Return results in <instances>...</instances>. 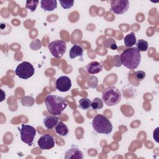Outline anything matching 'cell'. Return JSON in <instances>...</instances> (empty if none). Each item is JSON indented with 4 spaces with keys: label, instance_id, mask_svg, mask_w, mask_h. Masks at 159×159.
<instances>
[{
    "label": "cell",
    "instance_id": "1",
    "mask_svg": "<svg viewBox=\"0 0 159 159\" xmlns=\"http://www.w3.org/2000/svg\"><path fill=\"white\" fill-rule=\"evenodd\" d=\"M47 111L53 116H59L66 107L68 103L66 99L57 95H48L44 100Z\"/></svg>",
    "mask_w": 159,
    "mask_h": 159
},
{
    "label": "cell",
    "instance_id": "2",
    "mask_svg": "<svg viewBox=\"0 0 159 159\" xmlns=\"http://www.w3.org/2000/svg\"><path fill=\"white\" fill-rule=\"evenodd\" d=\"M122 64L130 70L137 68L141 61L140 52L136 47H131L124 50L120 56Z\"/></svg>",
    "mask_w": 159,
    "mask_h": 159
},
{
    "label": "cell",
    "instance_id": "3",
    "mask_svg": "<svg viewBox=\"0 0 159 159\" xmlns=\"http://www.w3.org/2000/svg\"><path fill=\"white\" fill-rule=\"evenodd\" d=\"M92 125L94 130L101 134H109L112 130V124L111 122L104 116L97 114L93 119Z\"/></svg>",
    "mask_w": 159,
    "mask_h": 159
},
{
    "label": "cell",
    "instance_id": "4",
    "mask_svg": "<svg viewBox=\"0 0 159 159\" xmlns=\"http://www.w3.org/2000/svg\"><path fill=\"white\" fill-rule=\"evenodd\" d=\"M121 93L115 86L106 88L102 93V101L109 106L117 104L121 100Z\"/></svg>",
    "mask_w": 159,
    "mask_h": 159
},
{
    "label": "cell",
    "instance_id": "5",
    "mask_svg": "<svg viewBox=\"0 0 159 159\" xmlns=\"http://www.w3.org/2000/svg\"><path fill=\"white\" fill-rule=\"evenodd\" d=\"M35 72L34 66L28 61L19 64L15 70L16 75L21 79L27 80L33 76Z\"/></svg>",
    "mask_w": 159,
    "mask_h": 159
},
{
    "label": "cell",
    "instance_id": "6",
    "mask_svg": "<svg viewBox=\"0 0 159 159\" xmlns=\"http://www.w3.org/2000/svg\"><path fill=\"white\" fill-rule=\"evenodd\" d=\"M20 134V139L25 143L31 145L36 135V129L30 125L22 124L19 129Z\"/></svg>",
    "mask_w": 159,
    "mask_h": 159
},
{
    "label": "cell",
    "instance_id": "7",
    "mask_svg": "<svg viewBox=\"0 0 159 159\" xmlns=\"http://www.w3.org/2000/svg\"><path fill=\"white\" fill-rule=\"evenodd\" d=\"M48 47L51 54L57 58H61L66 50V43L61 40H56L51 42Z\"/></svg>",
    "mask_w": 159,
    "mask_h": 159
},
{
    "label": "cell",
    "instance_id": "8",
    "mask_svg": "<svg viewBox=\"0 0 159 159\" xmlns=\"http://www.w3.org/2000/svg\"><path fill=\"white\" fill-rule=\"evenodd\" d=\"M129 7L128 0H114L111 3V11L116 14L125 13Z\"/></svg>",
    "mask_w": 159,
    "mask_h": 159
},
{
    "label": "cell",
    "instance_id": "9",
    "mask_svg": "<svg viewBox=\"0 0 159 159\" xmlns=\"http://www.w3.org/2000/svg\"><path fill=\"white\" fill-rule=\"evenodd\" d=\"M37 144L42 150H50L55 146V140L50 135L44 134L38 140Z\"/></svg>",
    "mask_w": 159,
    "mask_h": 159
},
{
    "label": "cell",
    "instance_id": "10",
    "mask_svg": "<svg viewBox=\"0 0 159 159\" xmlns=\"http://www.w3.org/2000/svg\"><path fill=\"white\" fill-rule=\"evenodd\" d=\"M71 87V81L68 76H61L56 81V88L60 92L68 91Z\"/></svg>",
    "mask_w": 159,
    "mask_h": 159
},
{
    "label": "cell",
    "instance_id": "11",
    "mask_svg": "<svg viewBox=\"0 0 159 159\" xmlns=\"http://www.w3.org/2000/svg\"><path fill=\"white\" fill-rule=\"evenodd\" d=\"M65 159H83L84 158L83 152L75 145H72L71 148L68 149L65 155Z\"/></svg>",
    "mask_w": 159,
    "mask_h": 159
},
{
    "label": "cell",
    "instance_id": "12",
    "mask_svg": "<svg viewBox=\"0 0 159 159\" xmlns=\"http://www.w3.org/2000/svg\"><path fill=\"white\" fill-rule=\"evenodd\" d=\"M86 69L89 74L94 75L98 73L102 70V65L98 61H93L86 65Z\"/></svg>",
    "mask_w": 159,
    "mask_h": 159
},
{
    "label": "cell",
    "instance_id": "13",
    "mask_svg": "<svg viewBox=\"0 0 159 159\" xmlns=\"http://www.w3.org/2000/svg\"><path fill=\"white\" fill-rule=\"evenodd\" d=\"M58 122L59 118L55 116H48L43 119V124L47 129L55 128Z\"/></svg>",
    "mask_w": 159,
    "mask_h": 159
},
{
    "label": "cell",
    "instance_id": "14",
    "mask_svg": "<svg viewBox=\"0 0 159 159\" xmlns=\"http://www.w3.org/2000/svg\"><path fill=\"white\" fill-rule=\"evenodd\" d=\"M40 7L45 11H52L57 7V1L56 0H42Z\"/></svg>",
    "mask_w": 159,
    "mask_h": 159
},
{
    "label": "cell",
    "instance_id": "15",
    "mask_svg": "<svg viewBox=\"0 0 159 159\" xmlns=\"http://www.w3.org/2000/svg\"><path fill=\"white\" fill-rule=\"evenodd\" d=\"M83 48L78 45H74L70 48L69 52V57L71 59H73L77 57H81L83 53Z\"/></svg>",
    "mask_w": 159,
    "mask_h": 159
},
{
    "label": "cell",
    "instance_id": "16",
    "mask_svg": "<svg viewBox=\"0 0 159 159\" xmlns=\"http://www.w3.org/2000/svg\"><path fill=\"white\" fill-rule=\"evenodd\" d=\"M55 129L56 133L62 137H66L68 133V127L62 121L58 122L55 126Z\"/></svg>",
    "mask_w": 159,
    "mask_h": 159
},
{
    "label": "cell",
    "instance_id": "17",
    "mask_svg": "<svg viewBox=\"0 0 159 159\" xmlns=\"http://www.w3.org/2000/svg\"><path fill=\"white\" fill-rule=\"evenodd\" d=\"M124 42L125 47L131 48L136 43V37L134 32L126 35L124 38Z\"/></svg>",
    "mask_w": 159,
    "mask_h": 159
},
{
    "label": "cell",
    "instance_id": "18",
    "mask_svg": "<svg viewBox=\"0 0 159 159\" xmlns=\"http://www.w3.org/2000/svg\"><path fill=\"white\" fill-rule=\"evenodd\" d=\"M91 107V101L87 98H83L79 100L78 107L83 110H87Z\"/></svg>",
    "mask_w": 159,
    "mask_h": 159
},
{
    "label": "cell",
    "instance_id": "19",
    "mask_svg": "<svg viewBox=\"0 0 159 159\" xmlns=\"http://www.w3.org/2000/svg\"><path fill=\"white\" fill-rule=\"evenodd\" d=\"M148 43L145 40L139 39L136 43V48L139 52H145L148 50Z\"/></svg>",
    "mask_w": 159,
    "mask_h": 159
},
{
    "label": "cell",
    "instance_id": "20",
    "mask_svg": "<svg viewBox=\"0 0 159 159\" xmlns=\"http://www.w3.org/2000/svg\"><path fill=\"white\" fill-rule=\"evenodd\" d=\"M34 102H35L34 98L30 96H24L21 99V104L23 106L31 107L34 104Z\"/></svg>",
    "mask_w": 159,
    "mask_h": 159
},
{
    "label": "cell",
    "instance_id": "21",
    "mask_svg": "<svg viewBox=\"0 0 159 159\" xmlns=\"http://www.w3.org/2000/svg\"><path fill=\"white\" fill-rule=\"evenodd\" d=\"M91 107L93 109L98 110L103 107V101L99 98H95L91 101Z\"/></svg>",
    "mask_w": 159,
    "mask_h": 159
},
{
    "label": "cell",
    "instance_id": "22",
    "mask_svg": "<svg viewBox=\"0 0 159 159\" xmlns=\"http://www.w3.org/2000/svg\"><path fill=\"white\" fill-rule=\"evenodd\" d=\"M39 2V1H35V0H30L27 1L25 4V7L28 9H29L32 12H34Z\"/></svg>",
    "mask_w": 159,
    "mask_h": 159
},
{
    "label": "cell",
    "instance_id": "23",
    "mask_svg": "<svg viewBox=\"0 0 159 159\" xmlns=\"http://www.w3.org/2000/svg\"><path fill=\"white\" fill-rule=\"evenodd\" d=\"M104 45L106 48H109L112 50H116L117 48L116 43L112 38H109L106 39L104 42Z\"/></svg>",
    "mask_w": 159,
    "mask_h": 159
},
{
    "label": "cell",
    "instance_id": "24",
    "mask_svg": "<svg viewBox=\"0 0 159 159\" xmlns=\"http://www.w3.org/2000/svg\"><path fill=\"white\" fill-rule=\"evenodd\" d=\"M87 83L89 87L95 88L98 86V78L94 76H91L88 80Z\"/></svg>",
    "mask_w": 159,
    "mask_h": 159
},
{
    "label": "cell",
    "instance_id": "25",
    "mask_svg": "<svg viewBox=\"0 0 159 159\" xmlns=\"http://www.w3.org/2000/svg\"><path fill=\"white\" fill-rule=\"evenodd\" d=\"M74 1H60L61 6L64 9H68L73 7L74 4Z\"/></svg>",
    "mask_w": 159,
    "mask_h": 159
},
{
    "label": "cell",
    "instance_id": "26",
    "mask_svg": "<svg viewBox=\"0 0 159 159\" xmlns=\"http://www.w3.org/2000/svg\"><path fill=\"white\" fill-rule=\"evenodd\" d=\"M146 74L143 71H137L135 73V77L137 78L138 80H143L145 78Z\"/></svg>",
    "mask_w": 159,
    "mask_h": 159
}]
</instances>
